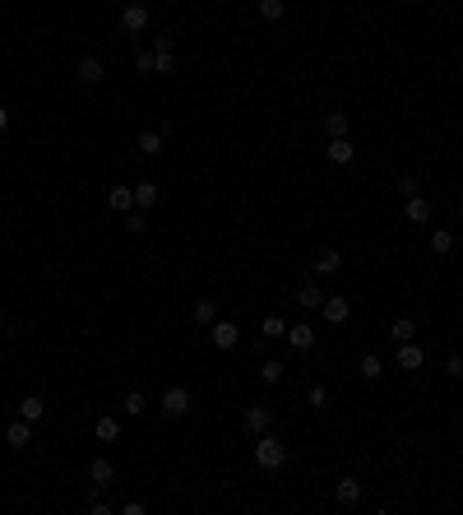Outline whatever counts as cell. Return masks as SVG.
<instances>
[{
	"label": "cell",
	"instance_id": "5",
	"mask_svg": "<svg viewBox=\"0 0 463 515\" xmlns=\"http://www.w3.org/2000/svg\"><path fill=\"white\" fill-rule=\"evenodd\" d=\"M209 335H213V348H222V353L241 344V330H236V321H213Z\"/></svg>",
	"mask_w": 463,
	"mask_h": 515
},
{
	"label": "cell",
	"instance_id": "29",
	"mask_svg": "<svg viewBox=\"0 0 463 515\" xmlns=\"http://www.w3.org/2000/svg\"><path fill=\"white\" fill-rule=\"evenodd\" d=\"M324 130H329V139L348 135V112H329V116H324Z\"/></svg>",
	"mask_w": 463,
	"mask_h": 515
},
{
	"label": "cell",
	"instance_id": "31",
	"mask_svg": "<svg viewBox=\"0 0 463 515\" xmlns=\"http://www.w3.org/2000/svg\"><path fill=\"white\" fill-rule=\"evenodd\" d=\"M148 209H130V213H121V223H125V232H144L148 228V218H144Z\"/></svg>",
	"mask_w": 463,
	"mask_h": 515
},
{
	"label": "cell",
	"instance_id": "20",
	"mask_svg": "<svg viewBox=\"0 0 463 515\" xmlns=\"http://www.w3.org/2000/svg\"><path fill=\"white\" fill-rule=\"evenodd\" d=\"M380 371H385L380 353H362V362H357V376H362V381H380Z\"/></svg>",
	"mask_w": 463,
	"mask_h": 515
},
{
	"label": "cell",
	"instance_id": "35",
	"mask_svg": "<svg viewBox=\"0 0 463 515\" xmlns=\"http://www.w3.org/2000/svg\"><path fill=\"white\" fill-rule=\"evenodd\" d=\"M134 70H139V75H153V51H139V56H134Z\"/></svg>",
	"mask_w": 463,
	"mask_h": 515
},
{
	"label": "cell",
	"instance_id": "15",
	"mask_svg": "<svg viewBox=\"0 0 463 515\" xmlns=\"http://www.w3.org/2000/svg\"><path fill=\"white\" fill-rule=\"evenodd\" d=\"M403 213H408V223H431V200L412 195V200H403Z\"/></svg>",
	"mask_w": 463,
	"mask_h": 515
},
{
	"label": "cell",
	"instance_id": "36",
	"mask_svg": "<svg viewBox=\"0 0 463 515\" xmlns=\"http://www.w3.org/2000/svg\"><path fill=\"white\" fill-rule=\"evenodd\" d=\"M89 511H93V515H111V511H116V506H111L107 497H93V502H89Z\"/></svg>",
	"mask_w": 463,
	"mask_h": 515
},
{
	"label": "cell",
	"instance_id": "10",
	"mask_svg": "<svg viewBox=\"0 0 463 515\" xmlns=\"http://www.w3.org/2000/svg\"><path fill=\"white\" fill-rule=\"evenodd\" d=\"M324 321L329 325H348V316H353V302H348V297H329V292H324Z\"/></svg>",
	"mask_w": 463,
	"mask_h": 515
},
{
	"label": "cell",
	"instance_id": "26",
	"mask_svg": "<svg viewBox=\"0 0 463 515\" xmlns=\"http://www.w3.org/2000/svg\"><path fill=\"white\" fill-rule=\"evenodd\" d=\"M93 437L98 441H116L121 437V423H116V418H98V423H93Z\"/></svg>",
	"mask_w": 463,
	"mask_h": 515
},
{
	"label": "cell",
	"instance_id": "28",
	"mask_svg": "<svg viewBox=\"0 0 463 515\" xmlns=\"http://www.w3.org/2000/svg\"><path fill=\"white\" fill-rule=\"evenodd\" d=\"M283 362H278V358H269V362H260V381H265V385H278V381H283Z\"/></svg>",
	"mask_w": 463,
	"mask_h": 515
},
{
	"label": "cell",
	"instance_id": "25",
	"mask_svg": "<svg viewBox=\"0 0 463 515\" xmlns=\"http://www.w3.org/2000/svg\"><path fill=\"white\" fill-rule=\"evenodd\" d=\"M431 251H436V256H450L454 251V232L450 228H436V232H431Z\"/></svg>",
	"mask_w": 463,
	"mask_h": 515
},
{
	"label": "cell",
	"instance_id": "2",
	"mask_svg": "<svg viewBox=\"0 0 463 515\" xmlns=\"http://www.w3.org/2000/svg\"><path fill=\"white\" fill-rule=\"evenodd\" d=\"M190 404H195V399H190L186 385H167L163 399H158V409H163V418H186V414H190Z\"/></svg>",
	"mask_w": 463,
	"mask_h": 515
},
{
	"label": "cell",
	"instance_id": "1",
	"mask_svg": "<svg viewBox=\"0 0 463 515\" xmlns=\"http://www.w3.org/2000/svg\"><path fill=\"white\" fill-rule=\"evenodd\" d=\"M255 464L265 473H278L287 464V446L274 437V432H260V437H255Z\"/></svg>",
	"mask_w": 463,
	"mask_h": 515
},
{
	"label": "cell",
	"instance_id": "38",
	"mask_svg": "<svg viewBox=\"0 0 463 515\" xmlns=\"http://www.w3.org/2000/svg\"><path fill=\"white\" fill-rule=\"evenodd\" d=\"M5 125H10V112H5V107H0V130H5Z\"/></svg>",
	"mask_w": 463,
	"mask_h": 515
},
{
	"label": "cell",
	"instance_id": "21",
	"mask_svg": "<svg viewBox=\"0 0 463 515\" xmlns=\"http://www.w3.org/2000/svg\"><path fill=\"white\" fill-rule=\"evenodd\" d=\"M334 497H338L343 506H357V502H362V483H357V478H338V488H334Z\"/></svg>",
	"mask_w": 463,
	"mask_h": 515
},
{
	"label": "cell",
	"instance_id": "32",
	"mask_svg": "<svg viewBox=\"0 0 463 515\" xmlns=\"http://www.w3.org/2000/svg\"><path fill=\"white\" fill-rule=\"evenodd\" d=\"M218 321V306L209 302V297H204V302H195V325H213Z\"/></svg>",
	"mask_w": 463,
	"mask_h": 515
},
{
	"label": "cell",
	"instance_id": "13",
	"mask_svg": "<svg viewBox=\"0 0 463 515\" xmlns=\"http://www.w3.org/2000/svg\"><path fill=\"white\" fill-rule=\"evenodd\" d=\"M324 154H329V163H338V168H348V163H353V158H357V149L348 144V135H338V139H329V149H324Z\"/></svg>",
	"mask_w": 463,
	"mask_h": 515
},
{
	"label": "cell",
	"instance_id": "14",
	"mask_svg": "<svg viewBox=\"0 0 463 515\" xmlns=\"http://www.w3.org/2000/svg\"><path fill=\"white\" fill-rule=\"evenodd\" d=\"M19 418L42 423V418H46V399H42V395H23V399H19Z\"/></svg>",
	"mask_w": 463,
	"mask_h": 515
},
{
	"label": "cell",
	"instance_id": "39",
	"mask_svg": "<svg viewBox=\"0 0 463 515\" xmlns=\"http://www.w3.org/2000/svg\"><path fill=\"white\" fill-rule=\"evenodd\" d=\"M459 441H463V423H459Z\"/></svg>",
	"mask_w": 463,
	"mask_h": 515
},
{
	"label": "cell",
	"instance_id": "34",
	"mask_svg": "<svg viewBox=\"0 0 463 515\" xmlns=\"http://www.w3.org/2000/svg\"><path fill=\"white\" fill-rule=\"evenodd\" d=\"M306 399H310V409H324V404H329V390H324V385H310Z\"/></svg>",
	"mask_w": 463,
	"mask_h": 515
},
{
	"label": "cell",
	"instance_id": "18",
	"mask_svg": "<svg viewBox=\"0 0 463 515\" xmlns=\"http://www.w3.org/2000/svg\"><path fill=\"white\" fill-rule=\"evenodd\" d=\"M158 204V181H134V209H153Z\"/></svg>",
	"mask_w": 463,
	"mask_h": 515
},
{
	"label": "cell",
	"instance_id": "16",
	"mask_svg": "<svg viewBox=\"0 0 463 515\" xmlns=\"http://www.w3.org/2000/svg\"><path fill=\"white\" fill-rule=\"evenodd\" d=\"M102 75H107V66H102L98 56H84V61H79V84H102Z\"/></svg>",
	"mask_w": 463,
	"mask_h": 515
},
{
	"label": "cell",
	"instance_id": "12",
	"mask_svg": "<svg viewBox=\"0 0 463 515\" xmlns=\"http://www.w3.org/2000/svg\"><path fill=\"white\" fill-rule=\"evenodd\" d=\"M315 274H324V279H334V274H343V251L324 247L320 256H315Z\"/></svg>",
	"mask_w": 463,
	"mask_h": 515
},
{
	"label": "cell",
	"instance_id": "9",
	"mask_svg": "<svg viewBox=\"0 0 463 515\" xmlns=\"http://www.w3.org/2000/svg\"><path fill=\"white\" fill-rule=\"evenodd\" d=\"M398 367H403V371H421V367H426V353H421V344H417V339L398 344Z\"/></svg>",
	"mask_w": 463,
	"mask_h": 515
},
{
	"label": "cell",
	"instance_id": "27",
	"mask_svg": "<svg viewBox=\"0 0 463 515\" xmlns=\"http://www.w3.org/2000/svg\"><path fill=\"white\" fill-rule=\"evenodd\" d=\"M283 10H287L283 0H260V5H255V14H260L265 23H278V19H283Z\"/></svg>",
	"mask_w": 463,
	"mask_h": 515
},
{
	"label": "cell",
	"instance_id": "33",
	"mask_svg": "<svg viewBox=\"0 0 463 515\" xmlns=\"http://www.w3.org/2000/svg\"><path fill=\"white\" fill-rule=\"evenodd\" d=\"M398 195H403V200H412V195H421L417 177H398Z\"/></svg>",
	"mask_w": 463,
	"mask_h": 515
},
{
	"label": "cell",
	"instance_id": "4",
	"mask_svg": "<svg viewBox=\"0 0 463 515\" xmlns=\"http://www.w3.org/2000/svg\"><path fill=\"white\" fill-rule=\"evenodd\" d=\"M121 28L125 33H144V28H148V5H144V0H130L121 10Z\"/></svg>",
	"mask_w": 463,
	"mask_h": 515
},
{
	"label": "cell",
	"instance_id": "3",
	"mask_svg": "<svg viewBox=\"0 0 463 515\" xmlns=\"http://www.w3.org/2000/svg\"><path fill=\"white\" fill-rule=\"evenodd\" d=\"M177 70V37L158 33L153 37V75H172Z\"/></svg>",
	"mask_w": 463,
	"mask_h": 515
},
{
	"label": "cell",
	"instance_id": "17",
	"mask_svg": "<svg viewBox=\"0 0 463 515\" xmlns=\"http://www.w3.org/2000/svg\"><path fill=\"white\" fill-rule=\"evenodd\" d=\"M107 204H111L116 213H130V209H134V186H111Z\"/></svg>",
	"mask_w": 463,
	"mask_h": 515
},
{
	"label": "cell",
	"instance_id": "23",
	"mask_svg": "<svg viewBox=\"0 0 463 515\" xmlns=\"http://www.w3.org/2000/svg\"><path fill=\"white\" fill-rule=\"evenodd\" d=\"M134 149H139L144 158H158V154H163V130H144V135H139V144H134Z\"/></svg>",
	"mask_w": 463,
	"mask_h": 515
},
{
	"label": "cell",
	"instance_id": "7",
	"mask_svg": "<svg viewBox=\"0 0 463 515\" xmlns=\"http://www.w3.org/2000/svg\"><path fill=\"white\" fill-rule=\"evenodd\" d=\"M246 427H250L255 437H260V432H274V409H269V404H250V409H246Z\"/></svg>",
	"mask_w": 463,
	"mask_h": 515
},
{
	"label": "cell",
	"instance_id": "11",
	"mask_svg": "<svg viewBox=\"0 0 463 515\" xmlns=\"http://www.w3.org/2000/svg\"><path fill=\"white\" fill-rule=\"evenodd\" d=\"M89 483H93V488H111V483H116V464H111L107 455H98L89 464Z\"/></svg>",
	"mask_w": 463,
	"mask_h": 515
},
{
	"label": "cell",
	"instance_id": "6",
	"mask_svg": "<svg viewBox=\"0 0 463 515\" xmlns=\"http://www.w3.org/2000/svg\"><path fill=\"white\" fill-rule=\"evenodd\" d=\"M287 348H292V353H310V348H315V330H310V325L306 321H301V325H287Z\"/></svg>",
	"mask_w": 463,
	"mask_h": 515
},
{
	"label": "cell",
	"instance_id": "30",
	"mask_svg": "<svg viewBox=\"0 0 463 515\" xmlns=\"http://www.w3.org/2000/svg\"><path fill=\"white\" fill-rule=\"evenodd\" d=\"M260 335H269V339H283V335H287L283 316H265V321H260Z\"/></svg>",
	"mask_w": 463,
	"mask_h": 515
},
{
	"label": "cell",
	"instance_id": "19",
	"mask_svg": "<svg viewBox=\"0 0 463 515\" xmlns=\"http://www.w3.org/2000/svg\"><path fill=\"white\" fill-rule=\"evenodd\" d=\"M389 339H394V344H408V339H417V321H412V316H398V321L389 325Z\"/></svg>",
	"mask_w": 463,
	"mask_h": 515
},
{
	"label": "cell",
	"instance_id": "8",
	"mask_svg": "<svg viewBox=\"0 0 463 515\" xmlns=\"http://www.w3.org/2000/svg\"><path fill=\"white\" fill-rule=\"evenodd\" d=\"M5 441H10L14 450H28V441H33V423H28V418H10V427H5Z\"/></svg>",
	"mask_w": 463,
	"mask_h": 515
},
{
	"label": "cell",
	"instance_id": "22",
	"mask_svg": "<svg viewBox=\"0 0 463 515\" xmlns=\"http://www.w3.org/2000/svg\"><path fill=\"white\" fill-rule=\"evenodd\" d=\"M121 414H125V418H139V414H148V395H144V390H130V395L121 399Z\"/></svg>",
	"mask_w": 463,
	"mask_h": 515
},
{
	"label": "cell",
	"instance_id": "37",
	"mask_svg": "<svg viewBox=\"0 0 463 515\" xmlns=\"http://www.w3.org/2000/svg\"><path fill=\"white\" fill-rule=\"evenodd\" d=\"M445 371H450L454 381H459V376H463V358H459V353H454V358H445Z\"/></svg>",
	"mask_w": 463,
	"mask_h": 515
},
{
	"label": "cell",
	"instance_id": "24",
	"mask_svg": "<svg viewBox=\"0 0 463 515\" xmlns=\"http://www.w3.org/2000/svg\"><path fill=\"white\" fill-rule=\"evenodd\" d=\"M297 302L306 306V311H315V306H324V292L315 288V283H301V288H297Z\"/></svg>",
	"mask_w": 463,
	"mask_h": 515
}]
</instances>
